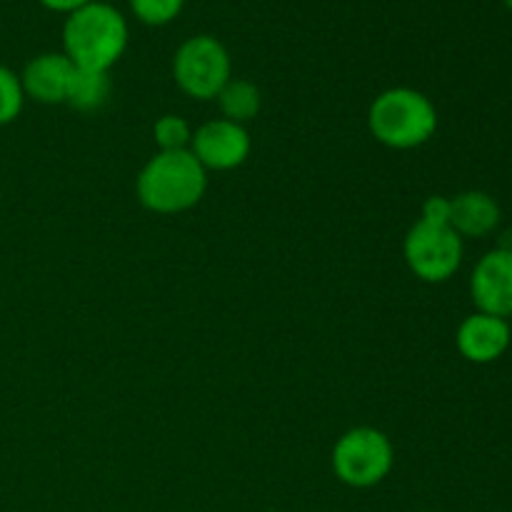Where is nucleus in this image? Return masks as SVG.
<instances>
[{
    "label": "nucleus",
    "mask_w": 512,
    "mask_h": 512,
    "mask_svg": "<svg viewBox=\"0 0 512 512\" xmlns=\"http://www.w3.org/2000/svg\"><path fill=\"white\" fill-rule=\"evenodd\" d=\"M215 100H218L223 118L240 125L250 123V120L260 113V108H263L260 88L245 78H230L228 85L220 90Z\"/></svg>",
    "instance_id": "f8f14e48"
},
{
    "label": "nucleus",
    "mask_w": 512,
    "mask_h": 512,
    "mask_svg": "<svg viewBox=\"0 0 512 512\" xmlns=\"http://www.w3.org/2000/svg\"><path fill=\"white\" fill-rule=\"evenodd\" d=\"M40 5H43L45 10H50V13H73V10L83 8V5L93 3V0H38Z\"/></svg>",
    "instance_id": "a211bd4d"
},
{
    "label": "nucleus",
    "mask_w": 512,
    "mask_h": 512,
    "mask_svg": "<svg viewBox=\"0 0 512 512\" xmlns=\"http://www.w3.org/2000/svg\"><path fill=\"white\" fill-rule=\"evenodd\" d=\"M233 78L228 48L215 35H193L173 55V80L188 98L215 100Z\"/></svg>",
    "instance_id": "39448f33"
},
{
    "label": "nucleus",
    "mask_w": 512,
    "mask_h": 512,
    "mask_svg": "<svg viewBox=\"0 0 512 512\" xmlns=\"http://www.w3.org/2000/svg\"><path fill=\"white\" fill-rule=\"evenodd\" d=\"M25 100L28 98L20 83V73L10 70L8 65H0V128L20 118Z\"/></svg>",
    "instance_id": "2eb2a0df"
},
{
    "label": "nucleus",
    "mask_w": 512,
    "mask_h": 512,
    "mask_svg": "<svg viewBox=\"0 0 512 512\" xmlns=\"http://www.w3.org/2000/svg\"><path fill=\"white\" fill-rule=\"evenodd\" d=\"M512 343V328L505 318L498 315H488L475 310L473 315L458 325L455 333V345L458 353L463 355L468 363L475 365H490L495 360L503 358L508 353Z\"/></svg>",
    "instance_id": "1a4fd4ad"
},
{
    "label": "nucleus",
    "mask_w": 512,
    "mask_h": 512,
    "mask_svg": "<svg viewBox=\"0 0 512 512\" xmlns=\"http://www.w3.org/2000/svg\"><path fill=\"white\" fill-rule=\"evenodd\" d=\"M110 90H113L110 73L75 68L65 105L80 110V113H95V110H100L105 103H108Z\"/></svg>",
    "instance_id": "ddd939ff"
},
{
    "label": "nucleus",
    "mask_w": 512,
    "mask_h": 512,
    "mask_svg": "<svg viewBox=\"0 0 512 512\" xmlns=\"http://www.w3.org/2000/svg\"><path fill=\"white\" fill-rule=\"evenodd\" d=\"M128 8L138 23L163 28L183 13L185 0H128Z\"/></svg>",
    "instance_id": "dca6fc26"
},
{
    "label": "nucleus",
    "mask_w": 512,
    "mask_h": 512,
    "mask_svg": "<svg viewBox=\"0 0 512 512\" xmlns=\"http://www.w3.org/2000/svg\"><path fill=\"white\" fill-rule=\"evenodd\" d=\"M395 465V448L388 435L370 425L350 428L333 448V473L348 488L368 490L383 483Z\"/></svg>",
    "instance_id": "20e7f679"
},
{
    "label": "nucleus",
    "mask_w": 512,
    "mask_h": 512,
    "mask_svg": "<svg viewBox=\"0 0 512 512\" xmlns=\"http://www.w3.org/2000/svg\"><path fill=\"white\" fill-rule=\"evenodd\" d=\"M503 3H505V8H508L510 13H512V0H503Z\"/></svg>",
    "instance_id": "6ab92c4d"
},
{
    "label": "nucleus",
    "mask_w": 512,
    "mask_h": 512,
    "mask_svg": "<svg viewBox=\"0 0 512 512\" xmlns=\"http://www.w3.org/2000/svg\"><path fill=\"white\" fill-rule=\"evenodd\" d=\"M153 138L158 143V150L168 153V150H190V140H193V128L183 115H160L153 125Z\"/></svg>",
    "instance_id": "4468645a"
},
{
    "label": "nucleus",
    "mask_w": 512,
    "mask_h": 512,
    "mask_svg": "<svg viewBox=\"0 0 512 512\" xmlns=\"http://www.w3.org/2000/svg\"><path fill=\"white\" fill-rule=\"evenodd\" d=\"M253 140L245 125L233 123V120L215 118L193 130L190 140V153L198 158L205 170L215 173H228V170L240 168L250 158Z\"/></svg>",
    "instance_id": "0eeeda50"
},
{
    "label": "nucleus",
    "mask_w": 512,
    "mask_h": 512,
    "mask_svg": "<svg viewBox=\"0 0 512 512\" xmlns=\"http://www.w3.org/2000/svg\"><path fill=\"white\" fill-rule=\"evenodd\" d=\"M128 40V20L105 0H93L65 15L63 53L80 70L110 73L128 50Z\"/></svg>",
    "instance_id": "f257e3e1"
},
{
    "label": "nucleus",
    "mask_w": 512,
    "mask_h": 512,
    "mask_svg": "<svg viewBox=\"0 0 512 512\" xmlns=\"http://www.w3.org/2000/svg\"><path fill=\"white\" fill-rule=\"evenodd\" d=\"M420 220L450 225V198H445V195H430L423 203V215H420Z\"/></svg>",
    "instance_id": "f3484780"
},
{
    "label": "nucleus",
    "mask_w": 512,
    "mask_h": 512,
    "mask_svg": "<svg viewBox=\"0 0 512 512\" xmlns=\"http://www.w3.org/2000/svg\"><path fill=\"white\" fill-rule=\"evenodd\" d=\"M470 298L475 310L508 320L512 315V250L493 248L470 273Z\"/></svg>",
    "instance_id": "6e6552de"
},
{
    "label": "nucleus",
    "mask_w": 512,
    "mask_h": 512,
    "mask_svg": "<svg viewBox=\"0 0 512 512\" xmlns=\"http://www.w3.org/2000/svg\"><path fill=\"white\" fill-rule=\"evenodd\" d=\"M208 190V170L190 150H158L135 178V195L150 213L178 215L195 208Z\"/></svg>",
    "instance_id": "f03ea898"
},
{
    "label": "nucleus",
    "mask_w": 512,
    "mask_h": 512,
    "mask_svg": "<svg viewBox=\"0 0 512 512\" xmlns=\"http://www.w3.org/2000/svg\"><path fill=\"white\" fill-rule=\"evenodd\" d=\"M403 255L415 278L423 283H445L463 265L465 240L450 225L418 220L405 235Z\"/></svg>",
    "instance_id": "423d86ee"
},
{
    "label": "nucleus",
    "mask_w": 512,
    "mask_h": 512,
    "mask_svg": "<svg viewBox=\"0 0 512 512\" xmlns=\"http://www.w3.org/2000/svg\"><path fill=\"white\" fill-rule=\"evenodd\" d=\"M503 210L485 190H465L450 198V228L460 238H485L500 225Z\"/></svg>",
    "instance_id": "9b49d317"
},
{
    "label": "nucleus",
    "mask_w": 512,
    "mask_h": 512,
    "mask_svg": "<svg viewBox=\"0 0 512 512\" xmlns=\"http://www.w3.org/2000/svg\"><path fill=\"white\" fill-rule=\"evenodd\" d=\"M75 65L65 58V53H40L28 60L20 73L25 98L40 105H63L68 100L70 80Z\"/></svg>",
    "instance_id": "9d476101"
},
{
    "label": "nucleus",
    "mask_w": 512,
    "mask_h": 512,
    "mask_svg": "<svg viewBox=\"0 0 512 512\" xmlns=\"http://www.w3.org/2000/svg\"><path fill=\"white\" fill-rule=\"evenodd\" d=\"M368 130L385 148L415 150L438 130V110L425 93L398 85L370 103Z\"/></svg>",
    "instance_id": "7ed1b4c3"
}]
</instances>
